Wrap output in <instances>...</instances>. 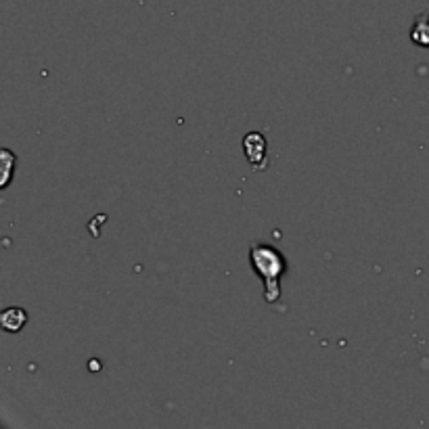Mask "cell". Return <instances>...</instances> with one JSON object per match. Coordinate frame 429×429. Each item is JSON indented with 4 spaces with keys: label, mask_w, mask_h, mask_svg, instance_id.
<instances>
[{
    "label": "cell",
    "mask_w": 429,
    "mask_h": 429,
    "mask_svg": "<svg viewBox=\"0 0 429 429\" xmlns=\"http://www.w3.org/2000/svg\"><path fill=\"white\" fill-rule=\"evenodd\" d=\"M249 266L264 285V300L277 302L281 298V277L287 272L285 255L268 243H253L249 249Z\"/></svg>",
    "instance_id": "obj_1"
},
{
    "label": "cell",
    "mask_w": 429,
    "mask_h": 429,
    "mask_svg": "<svg viewBox=\"0 0 429 429\" xmlns=\"http://www.w3.org/2000/svg\"><path fill=\"white\" fill-rule=\"evenodd\" d=\"M0 159H2V183H0V186L4 188V186H8V183H11V176H13V168H15L17 159H15V155H13V153H11L8 149H4V151H2Z\"/></svg>",
    "instance_id": "obj_5"
},
{
    "label": "cell",
    "mask_w": 429,
    "mask_h": 429,
    "mask_svg": "<svg viewBox=\"0 0 429 429\" xmlns=\"http://www.w3.org/2000/svg\"><path fill=\"white\" fill-rule=\"evenodd\" d=\"M243 149H246L247 159L253 166V170H262L268 166V147L266 138L260 132H249L243 138Z\"/></svg>",
    "instance_id": "obj_2"
},
{
    "label": "cell",
    "mask_w": 429,
    "mask_h": 429,
    "mask_svg": "<svg viewBox=\"0 0 429 429\" xmlns=\"http://www.w3.org/2000/svg\"><path fill=\"white\" fill-rule=\"evenodd\" d=\"M411 40L419 47H428L429 49V15H421L413 30H411Z\"/></svg>",
    "instance_id": "obj_4"
},
{
    "label": "cell",
    "mask_w": 429,
    "mask_h": 429,
    "mask_svg": "<svg viewBox=\"0 0 429 429\" xmlns=\"http://www.w3.org/2000/svg\"><path fill=\"white\" fill-rule=\"evenodd\" d=\"M28 322V312L23 308H6L0 316V325L8 333H17L25 327Z\"/></svg>",
    "instance_id": "obj_3"
}]
</instances>
